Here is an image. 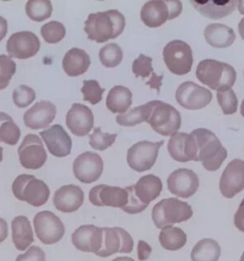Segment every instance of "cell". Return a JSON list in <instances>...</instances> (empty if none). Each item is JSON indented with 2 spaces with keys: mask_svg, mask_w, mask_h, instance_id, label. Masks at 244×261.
Listing matches in <instances>:
<instances>
[{
  "mask_svg": "<svg viewBox=\"0 0 244 261\" xmlns=\"http://www.w3.org/2000/svg\"><path fill=\"white\" fill-rule=\"evenodd\" d=\"M125 17L117 10L94 13L85 21L84 31L90 40L103 43L116 39L124 31Z\"/></svg>",
  "mask_w": 244,
  "mask_h": 261,
  "instance_id": "obj_1",
  "label": "cell"
},
{
  "mask_svg": "<svg viewBox=\"0 0 244 261\" xmlns=\"http://www.w3.org/2000/svg\"><path fill=\"white\" fill-rule=\"evenodd\" d=\"M191 135L196 144L195 162H201L208 171H216L227 158V150L212 131L206 128H197Z\"/></svg>",
  "mask_w": 244,
  "mask_h": 261,
  "instance_id": "obj_2",
  "label": "cell"
},
{
  "mask_svg": "<svg viewBox=\"0 0 244 261\" xmlns=\"http://www.w3.org/2000/svg\"><path fill=\"white\" fill-rule=\"evenodd\" d=\"M196 76L201 84L219 92L232 89L236 83V72L228 63L208 59L198 63Z\"/></svg>",
  "mask_w": 244,
  "mask_h": 261,
  "instance_id": "obj_3",
  "label": "cell"
},
{
  "mask_svg": "<svg viewBox=\"0 0 244 261\" xmlns=\"http://www.w3.org/2000/svg\"><path fill=\"white\" fill-rule=\"evenodd\" d=\"M146 123L152 130L162 136H172L179 130L181 125L180 113L173 106L161 100H152L145 103Z\"/></svg>",
  "mask_w": 244,
  "mask_h": 261,
  "instance_id": "obj_4",
  "label": "cell"
},
{
  "mask_svg": "<svg viewBox=\"0 0 244 261\" xmlns=\"http://www.w3.org/2000/svg\"><path fill=\"white\" fill-rule=\"evenodd\" d=\"M193 210L188 203L177 198H166L157 203L152 210V219L158 229L189 220Z\"/></svg>",
  "mask_w": 244,
  "mask_h": 261,
  "instance_id": "obj_5",
  "label": "cell"
},
{
  "mask_svg": "<svg viewBox=\"0 0 244 261\" xmlns=\"http://www.w3.org/2000/svg\"><path fill=\"white\" fill-rule=\"evenodd\" d=\"M12 191L16 199L27 202L33 207L45 205L50 197V189L42 180L30 174H21L15 179Z\"/></svg>",
  "mask_w": 244,
  "mask_h": 261,
  "instance_id": "obj_6",
  "label": "cell"
},
{
  "mask_svg": "<svg viewBox=\"0 0 244 261\" xmlns=\"http://www.w3.org/2000/svg\"><path fill=\"white\" fill-rule=\"evenodd\" d=\"M163 61L168 70L177 76H183L190 72L194 63L193 51L188 43L175 39L163 48Z\"/></svg>",
  "mask_w": 244,
  "mask_h": 261,
  "instance_id": "obj_7",
  "label": "cell"
},
{
  "mask_svg": "<svg viewBox=\"0 0 244 261\" xmlns=\"http://www.w3.org/2000/svg\"><path fill=\"white\" fill-rule=\"evenodd\" d=\"M182 12L180 1H148L140 12L142 22L150 28H158L167 20L176 18Z\"/></svg>",
  "mask_w": 244,
  "mask_h": 261,
  "instance_id": "obj_8",
  "label": "cell"
},
{
  "mask_svg": "<svg viewBox=\"0 0 244 261\" xmlns=\"http://www.w3.org/2000/svg\"><path fill=\"white\" fill-rule=\"evenodd\" d=\"M163 144L164 141L157 143L141 141L131 146L127 152V163L130 168L137 172H144L152 169Z\"/></svg>",
  "mask_w": 244,
  "mask_h": 261,
  "instance_id": "obj_9",
  "label": "cell"
},
{
  "mask_svg": "<svg viewBox=\"0 0 244 261\" xmlns=\"http://www.w3.org/2000/svg\"><path fill=\"white\" fill-rule=\"evenodd\" d=\"M34 226L38 239L45 245L57 243L65 233V227L60 218L49 211L37 214L34 217Z\"/></svg>",
  "mask_w": 244,
  "mask_h": 261,
  "instance_id": "obj_10",
  "label": "cell"
},
{
  "mask_svg": "<svg viewBox=\"0 0 244 261\" xmlns=\"http://www.w3.org/2000/svg\"><path fill=\"white\" fill-rule=\"evenodd\" d=\"M212 99L213 95L210 90L193 82L183 83L177 87L175 92L177 103L188 110H199L206 108Z\"/></svg>",
  "mask_w": 244,
  "mask_h": 261,
  "instance_id": "obj_11",
  "label": "cell"
},
{
  "mask_svg": "<svg viewBox=\"0 0 244 261\" xmlns=\"http://www.w3.org/2000/svg\"><path fill=\"white\" fill-rule=\"evenodd\" d=\"M17 152L20 164L25 169H40L47 161V152L42 140L36 134L26 135Z\"/></svg>",
  "mask_w": 244,
  "mask_h": 261,
  "instance_id": "obj_12",
  "label": "cell"
},
{
  "mask_svg": "<svg viewBox=\"0 0 244 261\" xmlns=\"http://www.w3.org/2000/svg\"><path fill=\"white\" fill-rule=\"evenodd\" d=\"M6 49L11 59L27 60L38 54L40 41L33 32H17L8 39Z\"/></svg>",
  "mask_w": 244,
  "mask_h": 261,
  "instance_id": "obj_13",
  "label": "cell"
},
{
  "mask_svg": "<svg viewBox=\"0 0 244 261\" xmlns=\"http://www.w3.org/2000/svg\"><path fill=\"white\" fill-rule=\"evenodd\" d=\"M104 169V163L99 154L86 151L78 155L73 165L74 175L84 184H92L98 181Z\"/></svg>",
  "mask_w": 244,
  "mask_h": 261,
  "instance_id": "obj_14",
  "label": "cell"
},
{
  "mask_svg": "<svg viewBox=\"0 0 244 261\" xmlns=\"http://www.w3.org/2000/svg\"><path fill=\"white\" fill-rule=\"evenodd\" d=\"M89 200L97 207H112L123 208L129 200V194L126 189L119 187L99 185L92 188L89 193Z\"/></svg>",
  "mask_w": 244,
  "mask_h": 261,
  "instance_id": "obj_15",
  "label": "cell"
},
{
  "mask_svg": "<svg viewBox=\"0 0 244 261\" xmlns=\"http://www.w3.org/2000/svg\"><path fill=\"white\" fill-rule=\"evenodd\" d=\"M244 190V161L234 159L223 170L220 180V191L225 198H233Z\"/></svg>",
  "mask_w": 244,
  "mask_h": 261,
  "instance_id": "obj_16",
  "label": "cell"
},
{
  "mask_svg": "<svg viewBox=\"0 0 244 261\" xmlns=\"http://www.w3.org/2000/svg\"><path fill=\"white\" fill-rule=\"evenodd\" d=\"M167 187L169 192L175 196L189 198L198 191L199 179L192 169H178L168 177Z\"/></svg>",
  "mask_w": 244,
  "mask_h": 261,
  "instance_id": "obj_17",
  "label": "cell"
},
{
  "mask_svg": "<svg viewBox=\"0 0 244 261\" xmlns=\"http://www.w3.org/2000/svg\"><path fill=\"white\" fill-rule=\"evenodd\" d=\"M40 136L47 146L49 152L58 158L68 156L72 150V139L60 124H54L40 132Z\"/></svg>",
  "mask_w": 244,
  "mask_h": 261,
  "instance_id": "obj_18",
  "label": "cell"
},
{
  "mask_svg": "<svg viewBox=\"0 0 244 261\" xmlns=\"http://www.w3.org/2000/svg\"><path fill=\"white\" fill-rule=\"evenodd\" d=\"M102 238V228L94 225H83L73 232L72 243L81 252L97 253L101 249Z\"/></svg>",
  "mask_w": 244,
  "mask_h": 261,
  "instance_id": "obj_19",
  "label": "cell"
},
{
  "mask_svg": "<svg viewBox=\"0 0 244 261\" xmlns=\"http://www.w3.org/2000/svg\"><path fill=\"white\" fill-rule=\"evenodd\" d=\"M95 123L91 109L80 103H74L66 115V124L70 131L79 137L89 134Z\"/></svg>",
  "mask_w": 244,
  "mask_h": 261,
  "instance_id": "obj_20",
  "label": "cell"
},
{
  "mask_svg": "<svg viewBox=\"0 0 244 261\" xmlns=\"http://www.w3.org/2000/svg\"><path fill=\"white\" fill-rule=\"evenodd\" d=\"M56 115V108L51 101L40 100L24 113V123L30 129L46 128L53 123Z\"/></svg>",
  "mask_w": 244,
  "mask_h": 261,
  "instance_id": "obj_21",
  "label": "cell"
},
{
  "mask_svg": "<svg viewBox=\"0 0 244 261\" xmlns=\"http://www.w3.org/2000/svg\"><path fill=\"white\" fill-rule=\"evenodd\" d=\"M83 191L76 185L62 186L53 195L54 207L65 214L76 212L83 205Z\"/></svg>",
  "mask_w": 244,
  "mask_h": 261,
  "instance_id": "obj_22",
  "label": "cell"
},
{
  "mask_svg": "<svg viewBox=\"0 0 244 261\" xmlns=\"http://www.w3.org/2000/svg\"><path fill=\"white\" fill-rule=\"evenodd\" d=\"M168 152L176 162L186 163L195 161L196 144L193 136L188 133L177 132L171 136L168 142Z\"/></svg>",
  "mask_w": 244,
  "mask_h": 261,
  "instance_id": "obj_23",
  "label": "cell"
},
{
  "mask_svg": "<svg viewBox=\"0 0 244 261\" xmlns=\"http://www.w3.org/2000/svg\"><path fill=\"white\" fill-rule=\"evenodd\" d=\"M191 4L195 7L199 14L210 19H221L229 16L236 9L237 1L235 0H207V1H191Z\"/></svg>",
  "mask_w": 244,
  "mask_h": 261,
  "instance_id": "obj_24",
  "label": "cell"
},
{
  "mask_svg": "<svg viewBox=\"0 0 244 261\" xmlns=\"http://www.w3.org/2000/svg\"><path fill=\"white\" fill-rule=\"evenodd\" d=\"M91 65L90 56L79 48L70 49L63 58L62 68L69 77H78L85 74Z\"/></svg>",
  "mask_w": 244,
  "mask_h": 261,
  "instance_id": "obj_25",
  "label": "cell"
},
{
  "mask_svg": "<svg viewBox=\"0 0 244 261\" xmlns=\"http://www.w3.org/2000/svg\"><path fill=\"white\" fill-rule=\"evenodd\" d=\"M134 192L141 203L149 206V204L157 199L163 189L160 177L154 174L142 176L134 185Z\"/></svg>",
  "mask_w": 244,
  "mask_h": 261,
  "instance_id": "obj_26",
  "label": "cell"
},
{
  "mask_svg": "<svg viewBox=\"0 0 244 261\" xmlns=\"http://www.w3.org/2000/svg\"><path fill=\"white\" fill-rule=\"evenodd\" d=\"M204 38L208 44L214 48H227L236 40V34L227 25L209 24L204 30Z\"/></svg>",
  "mask_w": 244,
  "mask_h": 261,
  "instance_id": "obj_27",
  "label": "cell"
},
{
  "mask_svg": "<svg viewBox=\"0 0 244 261\" xmlns=\"http://www.w3.org/2000/svg\"><path fill=\"white\" fill-rule=\"evenodd\" d=\"M133 103V94L129 88L115 85L107 96L106 108L114 114L121 115L129 110Z\"/></svg>",
  "mask_w": 244,
  "mask_h": 261,
  "instance_id": "obj_28",
  "label": "cell"
},
{
  "mask_svg": "<svg viewBox=\"0 0 244 261\" xmlns=\"http://www.w3.org/2000/svg\"><path fill=\"white\" fill-rule=\"evenodd\" d=\"M12 237L18 251L27 250L34 242V231L26 216H16L12 221Z\"/></svg>",
  "mask_w": 244,
  "mask_h": 261,
  "instance_id": "obj_29",
  "label": "cell"
},
{
  "mask_svg": "<svg viewBox=\"0 0 244 261\" xmlns=\"http://www.w3.org/2000/svg\"><path fill=\"white\" fill-rule=\"evenodd\" d=\"M221 249L219 243L211 239L204 238L195 245L191 253L192 261H219Z\"/></svg>",
  "mask_w": 244,
  "mask_h": 261,
  "instance_id": "obj_30",
  "label": "cell"
},
{
  "mask_svg": "<svg viewBox=\"0 0 244 261\" xmlns=\"http://www.w3.org/2000/svg\"><path fill=\"white\" fill-rule=\"evenodd\" d=\"M159 239L163 249L168 251H177L186 244L187 236L180 228L168 226L161 229Z\"/></svg>",
  "mask_w": 244,
  "mask_h": 261,
  "instance_id": "obj_31",
  "label": "cell"
},
{
  "mask_svg": "<svg viewBox=\"0 0 244 261\" xmlns=\"http://www.w3.org/2000/svg\"><path fill=\"white\" fill-rule=\"evenodd\" d=\"M21 136L20 128L7 113L0 112V143L15 146Z\"/></svg>",
  "mask_w": 244,
  "mask_h": 261,
  "instance_id": "obj_32",
  "label": "cell"
},
{
  "mask_svg": "<svg viewBox=\"0 0 244 261\" xmlns=\"http://www.w3.org/2000/svg\"><path fill=\"white\" fill-rule=\"evenodd\" d=\"M103 238L101 249L96 253L100 257H108L119 253L121 248V238L116 228H102Z\"/></svg>",
  "mask_w": 244,
  "mask_h": 261,
  "instance_id": "obj_33",
  "label": "cell"
},
{
  "mask_svg": "<svg viewBox=\"0 0 244 261\" xmlns=\"http://www.w3.org/2000/svg\"><path fill=\"white\" fill-rule=\"evenodd\" d=\"M25 10L32 20L41 22L52 16L53 5L49 0H29L26 3Z\"/></svg>",
  "mask_w": 244,
  "mask_h": 261,
  "instance_id": "obj_34",
  "label": "cell"
},
{
  "mask_svg": "<svg viewBox=\"0 0 244 261\" xmlns=\"http://www.w3.org/2000/svg\"><path fill=\"white\" fill-rule=\"evenodd\" d=\"M99 60L107 68L118 66L123 60V52L116 43H109L99 51Z\"/></svg>",
  "mask_w": 244,
  "mask_h": 261,
  "instance_id": "obj_35",
  "label": "cell"
},
{
  "mask_svg": "<svg viewBox=\"0 0 244 261\" xmlns=\"http://www.w3.org/2000/svg\"><path fill=\"white\" fill-rule=\"evenodd\" d=\"M40 34L47 43L54 44L65 38L66 28L59 21L53 20L44 24L40 29Z\"/></svg>",
  "mask_w": 244,
  "mask_h": 261,
  "instance_id": "obj_36",
  "label": "cell"
},
{
  "mask_svg": "<svg viewBox=\"0 0 244 261\" xmlns=\"http://www.w3.org/2000/svg\"><path fill=\"white\" fill-rule=\"evenodd\" d=\"M147 110L145 105L130 109L126 113L117 115L115 118L116 123L121 126H135L139 123L146 122Z\"/></svg>",
  "mask_w": 244,
  "mask_h": 261,
  "instance_id": "obj_37",
  "label": "cell"
},
{
  "mask_svg": "<svg viewBox=\"0 0 244 261\" xmlns=\"http://www.w3.org/2000/svg\"><path fill=\"white\" fill-rule=\"evenodd\" d=\"M116 137V134L105 133L101 130V127H97L89 136V144L94 149L103 151L114 145Z\"/></svg>",
  "mask_w": 244,
  "mask_h": 261,
  "instance_id": "obj_38",
  "label": "cell"
},
{
  "mask_svg": "<svg viewBox=\"0 0 244 261\" xmlns=\"http://www.w3.org/2000/svg\"><path fill=\"white\" fill-rule=\"evenodd\" d=\"M217 99L223 114L232 115L236 113L237 106H238V100H237L236 93L233 89L219 91L217 94Z\"/></svg>",
  "mask_w": 244,
  "mask_h": 261,
  "instance_id": "obj_39",
  "label": "cell"
},
{
  "mask_svg": "<svg viewBox=\"0 0 244 261\" xmlns=\"http://www.w3.org/2000/svg\"><path fill=\"white\" fill-rule=\"evenodd\" d=\"M15 71L16 63L9 56L0 55V90L7 88Z\"/></svg>",
  "mask_w": 244,
  "mask_h": 261,
  "instance_id": "obj_40",
  "label": "cell"
},
{
  "mask_svg": "<svg viewBox=\"0 0 244 261\" xmlns=\"http://www.w3.org/2000/svg\"><path fill=\"white\" fill-rule=\"evenodd\" d=\"M105 91L99 85V82L96 80L84 81L81 92L83 94V100L89 101L93 106L98 105L102 100V95Z\"/></svg>",
  "mask_w": 244,
  "mask_h": 261,
  "instance_id": "obj_41",
  "label": "cell"
},
{
  "mask_svg": "<svg viewBox=\"0 0 244 261\" xmlns=\"http://www.w3.org/2000/svg\"><path fill=\"white\" fill-rule=\"evenodd\" d=\"M152 58L140 54L138 56V58L133 62L132 71L137 77L146 79V77H150L151 79L154 75H156V73L154 72V68H152Z\"/></svg>",
  "mask_w": 244,
  "mask_h": 261,
  "instance_id": "obj_42",
  "label": "cell"
},
{
  "mask_svg": "<svg viewBox=\"0 0 244 261\" xmlns=\"http://www.w3.org/2000/svg\"><path fill=\"white\" fill-rule=\"evenodd\" d=\"M37 95L33 88L27 85L17 86L13 92V100L17 108H25L36 100Z\"/></svg>",
  "mask_w": 244,
  "mask_h": 261,
  "instance_id": "obj_43",
  "label": "cell"
},
{
  "mask_svg": "<svg viewBox=\"0 0 244 261\" xmlns=\"http://www.w3.org/2000/svg\"><path fill=\"white\" fill-rule=\"evenodd\" d=\"M125 189L129 194V200H128V204L122 208V211L125 212L126 214H129V215H137V214L142 213L143 211H145L148 206L145 205L143 203H141L136 196L135 192H134V187L129 186Z\"/></svg>",
  "mask_w": 244,
  "mask_h": 261,
  "instance_id": "obj_44",
  "label": "cell"
},
{
  "mask_svg": "<svg viewBox=\"0 0 244 261\" xmlns=\"http://www.w3.org/2000/svg\"><path fill=\"white\" fill-rule=\"evenodd\" d=\"M45 253L38 246H32L27 252L19 254L15 261H45Z\"/></svg>",
  "mask_w": 244,
  "mask_h": 261,
  "instance_id": "obj_45",
  "label": "cell"
},
{
  "mask_svg": "<svg viewBox=\"0 0 244 261\" xmlns=\"http://www.w3.org/2000/svg\"><path fill=\"white\" fill-rule=\"evenodd\" d=\"M120 238H121V248L119 253H130L134 249V240L128 231L122 229L116 228Z\"/></svg>",
  "mask_w": 244,
  "mask_h": 261,
  "instance_id": "obj_46",
  "label": "cell"
},
{
  "mask_svg": "<svg viewBox=\"0 0 244 261\" xmlns=\"http://www.w3.org/2000/svg\"><path fill=\"white\" fill-rule=\"evenodd\" d=\"M152 253V247L144 240H139L137 244V257L140 261L147 260Z\"/></svg>",
  "mask_w": 244,
  "mask_h": 261,
  "instance_id": "obj_47",
  "label": "cell"
},
{
  "mask_svg": "<svg viewBox=\"0 0 244 261\" xmlns=\"http://www.w3.org/2000/svg\"><path fill=\"white\" fill-rule=\"evenodd\" d=\"M234 224L237 230L244 232V198L239 204L234 216Z\"/></svg>",
  "mask_w": 244,
  "mask_h": 261,
  "instance_id": "obj_48",
  "label": "cell"
},
{
  "mask_svg": "<svg viewBox=\"0 0 244 261\" xmlns=\"http://www.w3.org/2000/svg\"><path fill=\"white\" fill-rule=\"evenodd\" d=\"M8 237V224L4 219L0 218V243H2Z\"/></svg>",
  "mask_w": 244,
  "mask_h": 261,
  "instance_id": "obj_49",
  "label": "cell"
},
{
  "mask_svg": "<svg viewBox=\"0 0 244 261\" xmlns=\"http://www.w3.org/2000/svg\"><path fill=\"white\" fill-rule=\"evenodd\" d=\"M8 33V21L4 17L0 16V41L6 37Z\"/></svg>",
  "mask_w": 244,
  "mask_h": 261,
  "instance_id": "obj_50",
  "label": "cell"
},
{
  "mask_svg": "<svg viewBox=\"0 0 244 261\" xmlns=\"http://www.w3.org/2000/svg\"><path fill=\"white\" fill-rule=\"evenodd\" d=\"M238 33H239L241 39L244 40V17L238 23Z\"/></svg>",
  "mask_w": 244,
  "mask_h": 261,
  "instance_id": "obj_51",
  "label": "cell"
},
{
  "mask_svg": "<svg viewBox=\"0 0 244 261\" xmlns=\"http://www.w3.org/2000/svg\"><path fill=\"white\" fill-rule=\"evenodd\" d=\"M236 5H237V9H238L239 13L244 16V0L237 1V4H236Z\"/></svg>",
  "mask_w": 244,
  "mask_h": 261,
  "instance_id": "obj_52",
  "label": "cell"
},
{
  "mask_svg": "<svg viewBox=\"0 0 244 261\" xmlns=\"http://www.w3.org/2000/svg\"><path fill=\"white\" fill-rule=\"evenodd\" d=\"M112 261H135L133 258L128 257V256H119V257H116Z\"/></svg>",
  "mask_w": 244,
  "mask_h": 261,
  "instance_id": "obj_53",
  "label": "cell"
},
{
  "mask_svg": "<svg viewBox=\"0 0 244 261\" xmlns=\"http://www.w3.org/2000/svg\"><path fill=\"white\" fill-rule=\"evenodd\" d=\"M240 114L244 118V99L242 101H241V106H240Z\"/></svg>",
  "mask_w": 244,
  "mask_h": 261,
  "instance_id": "obj_54",
  "label": "cell"
},
{
  "mask_svg": "<svg viewBox=\"0 0 244 261\" xmlns=\"http://www.w3.org/2000/svg\"><path fill=\"white\" fill-rule=\"evenodd\" d=\"M3 160V147L0 146V163Z\"/></svg>",
  "mask_w": 244,
  "mask_h": 261,
  "instance_id": "obj_55",
  "label": "cell"
},
{
  "mask_svg": "<svg viewBox=\"0 0 244 261\" xmlns=\"http://www.w3.org/2000/svg\"><path fill=\"white\" fill-rule=\"evenodd\" d=\"M239 261H244V252L243 253H242V255H241V257H240Z\"/></svg>",
  "mask_w": 244,
  "mask_h": 261,
  "instance_id": "obj_56",
  "label": "cell"
},
{
  "mask_svg": "<svg viewBox=\"0 0 244 261\" xmlns=\"http://www.w3.org/2000/svg\"><path fill=\"white\" fill-rule=\"evenodd\" d=\"M243 75H244V73H243Z\"/></svg>",
  "mask_w": 244,
  "mask_h": 261,
  "instance_id": "obj_57",
  "label": "cell"
}]
</instances>
